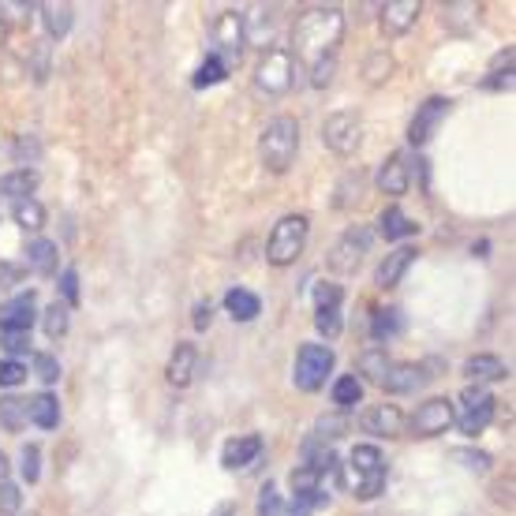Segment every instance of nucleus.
Listing matches in <instances>:
<instances>
[{"label":"nucleus","instance_id":"f257e3e1","mask_svg":"<svg viewBox=\"0 0 516 516\" xmlns=\"http://www.w3.org/2000/svg\"><path fill=\"white\" fill-rule=\"evenodd\" d=\"M344 38V12L341 8H307L292 27V45H296V64H315L322 57H333L337 42Z\"/></svg>","mask_w":516,"mask_h":516},{"label":"nucleus","instance_id":"f03ea898","mask_svg":"<svg viewBox=\"0 0 516 516\" xmlns=\"http://www.w3.org/2000/svg\"><path fill=\"white\" fill-rule=\"evenodd\" d=\"M296 150H300V124L296 116H273L262 139H258V158L270 172H288L292 161H296Z\"/></svg>","mask_w":516,"mask_h":516},{"label":"nucleus","instance_id":"7ed1b4c3","mask_svg":"<svg viewBox=\"0 0 516 516\" xmlns=\"http://www.w3.org/2000/svg\"><path fill=\"white\" fill-rule=\"evenodd\" d=\"M348 472H352V494L359 502H374L386 490V457L378 445H356L348 457Z\"/></svg>","mask_w":516,"mask_h":516},{"label":"nucleus","instance_id":"20e7f679","mask_svg":"<svg viewBox=\"0 0 516 516\" xmlns=\"http://www.w3.org/2000/svg\"><path fill=\"white\" fill-rule=\"evenodd\" d=\"M307 236H311V221L303 214H288L281 217L270 232V244H266V258L273 266H292L296 258L303 255L307 247Z\"/></svg>","mask_w":516,"mask_h":516},{"label":"nucleus","instance_id":"39448f33","mask_svg":"<svg viewBox=\"0 0 516 516\" xmlns=\"http://www.w3.org/2000/svg\"><path fill=\"white\" fill-rule=\"evenodd\" d=\"M333 348L326 344H303L300 352H296V371H292V382L296 389L303 393H318V389L326 386V378L333 374Z\"/></svg>","mask_w":516,"mask_h":516},{"label":"nucleus","instance_id":"423d86ee","mask_svg":"<svg viewBox=\"0 0 516 516\" xmlns=\"http://www.w3.org/2000/svg\"><path fill=\"white\" fill-rule=\"evenodd\" d=\"M296 60H292V53L288 49H270L266 57H262V64H258L255 72V86L262 90V94H288L292 90V83H296Z\"/></svg>","mask_w":516,"mask_h":516},{"label":"nucleus","instance_id":"0eeeda50","mask_svg":"<svg viewBox=\"0 0 516 516\" xmlns=\"http://www.w3.org/2000/svg\"><path fill=\"white\" fill-rule=\"evenodd\" d=\"M453 416H457L453 423L460 427V434L475 438V434H483V430L490 427V419H494V397H490L487 389L468 386L460 393V408H453Z\"/></svg>","mask_w":516,"mask_h":516},{"label":"nucleus","instance_id":"6e6552de","mask_svg":"<svg viewBox=\"0 0 516 516\" xmlns=\"http://www.w3.org/2000/svg\"><path fill=\"white\" fill-rule=\"evenodd\" d=\"M371 251V229H363V225H356V229H348L333 244L330 251V270L333 273H356L359 262H363V255Z\"/></svg>","mask_w":516,"mask_h":516},{"label":"nucleus","instance_id":"1a4fd4ad","mask_svg":"<svg viewBox=\"0 0 516 516\" xmlns=\"http://www.w3.org/2000/svg\"><path fill=\"white\" fill-rule=\"evenodd\" d=\"M453 401L449 397H430V401H423L412 412V434H419V438H434V434H445V430L453 427Z\"/></svg>","mask_w":516,"mask_h":516},{"label":"nucleus","instance_id":"9d476101","mask_svg":"<svg viewBox=\"0 0 516 516\" xmlns=\"http://www.w3.org/2000/svg\"><path fill=\"white\" fill-rule=\"evenodd\" d=\"M359 131H363V124H359L356 113H333L326 116V124H322V143L330 146L333 154H352L359 146Z\"/></svg>","mask_w":516,"mask_h":516},{"label":"nucleus","instance_id":"9b49d317","mask_svg":"<svg viewBox=\"0 0 516 516\" xmlns=\"http://www.w3.org/2000/svg\"><path fill=\"white\" fill-rule=\"evenodd\" d=\"M214 42H217V49H221V60L225 64H240V53H244V15L240 12H225L221 19L214 23Z\"/></svg>","mask_w":516,"mask_h":516},{"label":"nucleus","instance_id":"f8f14e48","mask_svg":"<svg viewBox=\"0 0 516 516\" xmlns=\"http://www.w3.org/2000/svg\"><path fill=\"white\" fill-rule=\"evenodd\" d=\"M449 109H453V101L449 98H427L423 101V109H419L416 120H412V128H408V143L412 146L427 143L430 135H434V128L449 116Z\"/></svg>","mask_w":516,"mask_h":516},{"label":"nucleus","instance_id":"ddd939ff","mask_svg":"<svg viewBox=\"0 0 516 516\" xmlns=\"http://www.w3.org/2000/svg\"><path fill=\"white\" fill-rule=\"evenodd\" d=\"M359 427L367 430L371 438H397V434L404 430V412L397 408V404H374V408L363 412Z\"/></svg>","mask_w":516,"mask_h":516},{"label":"nucleus","instance_id":"4468645a","mask_svg":"<svg viewBox=\"0 0 516 516\" xmlns=\"http://www.w3.org/2000/svg\"><path fill=\"white\" fill-rule=\"evenodd\" d=\"M38 300H34V292H19L15 300H8L0 307V333H30V322H34V311Z\"/></svg>","mask_w":516,"mask_h":516},{"label":"nucleus","instance_id":"2eb2a0df","mask_svg":"<svg viewBox=\"0 0 516 516\" xmlns=\"http://www.w3.org/2000/svg\"><path fill=\"white\" fill-rule=\"evenodd\" d=\"M430 374L434 371H423V367H416V363H389L386 378H382V389L393 393V397H401V393H416Z\"/></svg>","mask_w":516,"mask_h":516},{"label":"nucleus","instance_id":"dca6fc26","mask_svg":"<svg viewBox=\"0 0 516 516\" xmlns=\"http://www.w3.org/2000/svg\"><path fill=\"white\" fill-rule=\"evenodd\" d=\"M195 371H199V348H195V344H176V352H172L169 367H165L169 386L187 389L191 382H195Z\"/></svg>","mask_w":516,"mask_h":516},{"label":"nucleus","instance_id":"f3484780","mask_svg":"<svg viewBox=\"0 0 516 516\" xmlns=\"http://www.w3.org/2000/svg\"><path fill=\"white\" fill-rule=\"evenodd\" d=\"M262 457V434H244V438H232L221 453V464L229 472H240V468H251L255 460Z\"/></svg>","mask_w":516,"mask_h":516},{"label":"nucleus","instance_id":"a211bd4d","mask_svg":"<svg viewBox=\"0 0 516 516\" xmlns=\"http://www.w3.org/2000/svg\"><path fill=\"white\" fill-rule=\"evenodd\" d=\"M408 184H412V169H408V158L404 154H389L378 169V187L386 195H408Z\"/></svg>","mask_w":516,"mask_h":516},{"label":"nucleus","instance_id":"6ab92c4d","mask_svg":"<svg viewBox=\"0 0 516 516\" xmlns=\"http://www.w3.org/2000/svg\"><path fill=\"white\" fill-rule=\"evenodd\" d=\"M419 12H423L419 0H389V4H382V30L386 34H404V30H412Z\"/></svg>","mask_w":516,"mask_h":516},{"label":"nucleus","instance_id":"aec40b11","mask_svg":"<svg viewBox=\"0 0 516 516\" xmlns=\"http://www.w3.org/2000/svg\"><path fill=\"white\" fill-rule=\"evenodd\" d=\"M416 262V247H397V251H389L386 255V262L378 266V285L382 288H393V285H401V277H404V270Z\"/></svg>","mask_w":516,"mask_h":516},{"label":"nucleus","instance_id":"412c9836","mask_svg":"<svg viewBox=\"0 0 516 516\" xmlns=\"http://www.w3.org/2000/svg\"><path fill=\"white\" fill-rule=\"evenodd\" d=\"M23 408H27L30 423H38L42 430H57L60 404H57V397H53V393H38V397H27V401H23Z\"/></svg>","mask_w":516,"mask_h":516},{"label":"nucleus","instance_id":"4be33fe9","mask_svg":"<svg viewBox=\"0 0 516 516\" xmlns=\"http://www.w3.org/2000/svg\"><path fill=\"white\" fill-rule=\"evenodd\" d=\"M464 374L472 378L475 386L483 389L487 382H502L505 374H509V367H505L498 356H472L468 363H464Z\"/></svg>","mask_w":516,"mask_h":516},{"label":"nucleus","instance_id":"5701e85b","mask_svg":"<svg viewBox=\"0 0 516 516\" xmlns=\"http://www.w3.org/2000/svg\"><path fill=\"white\" fill-rule=\"evenodd\" d=\"M225 311H229L232 322H251L262 311V300L255 292H247V288H229L225 292Z\"/></svg>","mask_w":516,"mask_h":516},{"label":"nucleus","instance_id":"b1692460","mask_svg":"<svg viewBox=\"0 0 516 516\" xmlns=\"http://www.w3.org/2000/svg\"><path fill=\"white\" fill-rule=\"evenodd\" d=\"M38 187V172L34 169H15L0 176V199H30V191Z\"/></svg>","mask_w":516,"mask_h":516},{"label":"nucleus","instance_id":"393cba45","mask_svg":"<svg viewBox=\"0 0 516 516\" xmlns=\"http://www.w3.org/2000/svg\"><path fill=\"white\" fill-rule=\"evenodd\" d=\"M27 266L42 277L57 273V244L53 240H30L27 244Z\"/></svg>","mask_w":516,"mask_h":516},{"label":"nucleus","instance_id":"a878e982","mask_svg":"<svg viewBox=\"0 0 516 516\" xmlns=\"http://www.w3.org/2000/svg\"><path fill=\"white\" fill-rule=\"evenodd\" d=\"M12 221L19 225V229L38 232L45 225V206L38 199H19V202H12Z\"/></svg>","mask_w":516,"mask_h":516},{"label":"nucleus","instance_id":"bb28decb","mask_svg":"<svg viewBox=\"0 0 516 516\" xmlns=\"http://www.w3.org/2000/svg\"><path fill=\"white\" fill-rule=\"evenodd\" d=\"M416 229L419 225L404 214V210H386V214L378 217V232H382L386 240H404V236H412Z\"/></svg>","mask_w":516,"mask_h":516},{"label":"nucleus","instance_id":"cd10ccee","mask_svg":"<svg viewBox=\"0 0 516 516\" xmlns=\"http://www.w3.org/2000/svg\"><path fill=\"white\" fill-rule=\"evenodd\" d=\"M42 19H45V30H49L53 38H64V34L72 30L75 8L72 4H42Z\"/></svg>","mask_w":516,"mask_h":516},{"label":"nucleus","instance_id":"c85d7f7f","mask_svg":"<svg viewBox=\"0 0 516 516\" xmlns=\"http://www.w3.org/2000/svg\"><path fill=\"white\" fill-rule=\"evenodd\" d=\"M404 330V318H401V311L397 307H382L378 315H374V322H371V337L374 341H393L397 333Z\"/></svg>","mask_w":516,"mask_h":516},{"label":"nucleus","instance_id":"c756f323","mask_svg":"<svg viewBox=\"0 0 516 516\" xmlns=\"http://www.w3.org/2000/svg\"><path fill=\"white\" fill-rule=\"evenodd\" d=\"M333 401H337V408H352V404H359L363 401V382H359L356 374L337 378V382H333Z\"/></svg>","mask_w":516,"mask_h":516},{"label":"nucleus","instance_id":"7c9ffc66","mask_svg":"<svg viewBox=\"0 0 516 516\" xmlns=\"http://www.w3.org/2000/svg\"><path fill=\"white\" fill-rule=\"evenodd\" d=\"M0 513H19V490H15L12 475H8V457L4 453H0Z\"/></svg>","mask_w":516,"mask_h":516},{"label":"nucleus","instance_id":"2f4dec72","mask_svg":"<svg viewBox=\"0 0 516 516\" xmlns=\"http://www.w3.org/2000/svg\"><path fill=\"white\" fill-rule=\"evenodd\" d=\"M23 423H27L23 401H19V397H4V401H0V427L15 434V430H23Z\"/></svg>","mask_w":516,"mask_h":516},{"label":"nucleus","instance_id":"473e14b6","mask_svg":"<svg viewBox=\"0 0 516 516\" xmlns=\"http://www.w3.org/2000/svg\"><path fill=\"white\" fill-rule=\"evenodd\" d=\"M288 483H292L296 494H318V490H322V475H318L311 464H300V468H292Z\"/></svg>","mask_w":516,"mask_h":516},{"label":"nucleus","instance_id":"72a5a7b5","mask_svg":"<svg viewBox=\"0 0 516 516\" xmlns=\"http://www.w3.org/2000/svg\"><path fill=\"white\" fill-rule=\"evenodd\" d=\"M359 371H363V378H371V382L382 386V378H386L389 371V356L386 352H363V356H359Z\"/></svg>","mask_w":516,"mask_h":516},{"label":"nucleus","instance_id":"f704fd0d","mask_svg":"<svg viewBox=\"0 0 516 516\" xmlns=\"http://www.w3.org/2000/svg\"><path fill=\"white\" fill-rule=\"evenodd\" d=\"M225 75H229V64H225V60L206 57V60H202V68L195 72V86H199V90H202V86H214V83H221Z\"/></svg>","mask_w":516,"mask_h":516},{"label":"nucleus","instance_id":"c9c22d12","mask_svg":"<svg viewBox=\"0 0 516 516\" xmlns=\"http://www.w3.org/2000/svg\"><path fill=\"white\" fill-rule=\"evenodd\" d=\"M315 326H318V333L337 337V333H341V303H326V307H315Z\"/></svg>","mask_w":516,"mask_h":516},{"label":"nucleus","instance_id":"e433bc0d","mask_svg":"<svg viewBox=\"0 0 516 516\" xmlns=\"http://www.w3.org/2000/svg\"><path fill=\"white\" fill-rule=\"evenodd\" d=\"M42 326H45V333H49V337H64V333H68V307H64V303L45 307Z\"/></svg>","mask_w":516,"mask_h":516},{"label":"nucleus","instance_id":"4c0bfd02","mask_svg":"<svg viewBox=\"0 0 516 516\" xmlns=\"http://www.w3.org/2000/svg\"><path fill=\"white\" fill-rule=\"evenodd\" d=\"M42 449L38 445H23V453H19V472H23V479L27 483H38V475H42Z\"/></svg>","mask_w":516,"mask_h":516},{"label":"nucleus","instance_id":"58836bf2","mask_svg":"<svg viewBox=\"0 0 516 516\" xmlns=\"http://www.w3.org/2000/svg\"><path fill=\"white\" fill-rule=\"evenodd\" d=\"M285 513V502H281V490L266 483L262 494H258V516H281Z\"/></svg>","mask_w":516,"mask_h":516},{"label":"nucleus","instance_id":"ea45409f","mask_svg":"<svg viewBox=\"0 0 516 516\" xmlns=\"http://www.w3.org/2000/svg\"><path fill=\"white\" fill-rule=\"evenodd\" d=\"M322 502H330V494L326 490H318V494H292V505H288V516H311V509Z\"/></svg>","mask_w":516,"mask_h":516},{"label":"nucleus","instance_id":"a19ab883","mask_svg":"<svg viewBox=\"0 0 516 516\" xmlns=\"http://www.w3.org/2000/svg\"><path fill=\"white\" fill-rule=\"evenodd\" d=\"M359 187H363V172H348V176L341 180V195H337V206H341V210L363 199V191H359Z\"/></svg>","mask_w":516,"mask_h":516},{"label":"nucleus","instance_id":"79ce46f5","mask_svg":"<svg viewBox=\"0 0 516 516\" xmlns=\"http://www.w3.org/2000/svg\"><path fill=\"white\" fill-rule=\"evenodd\" d=\"M363 72H367V83H371V86L382 83V79H386V75L393 72V57H389V53H371Z\"/></svg>","mask_w":516,"mask_h":516},{"label":"nucleus","instance_id":"37998d69","mask_svg":"<svg viewBox=\"0 0 516 516\" xmlns=\"http://www.w3.org/2000/svg\"><path fill=\"white\" fill-rule=\"evenodd\" d=\"M333 75H337V57H322L311 64V86H318V90H326L333 83Z\"/></svg>","mask_w":516,"mask_h":516},{"label":"nucleus","instance_id":"c03bdc74","mask_svg":"<svg viewBox=\"0 0 516 516\" xmlns=\"http://www.w3.org/2000/svg\"><path fill=\"white\" fill-rule=\"evenodd\" d=\"M27 382V367L19 359H0V386H23Z\"/></svg>","mask_w":516,"mask_h":516},{"label":"nucleus","instance_id":"a18cd8bd","mask_svg":"<svg viewBox=\"0 0 516 516\" xmlns=\"http://www.w3.org/2000/svg\"><path fill=\"white\" fill-rule=\"evenodd\" d=\"M344 430H348V419L344 416H322L315 423V442L318 438H322V442H326V438H337V434H344Z\"/></svg>","mask_w":516,"mask_h":516},{"label":"nucleus","instance_id":"49530a36","mask_svg":"<svg viewBox=\"0 0 516 516\" xmlns=\"http://www.w3.org/2000/svg\"><path fill=\"white\" fill-rule=\"evenodd\" d=\"M34 371H38V378H42V382H57V378H60V363L49 356V352H38V356H34Z\"/></svg>","mask_w":516,"mask_h":516},{"label":"nucleus","instance_id":"de8ad7c7","mask_svg":"<svg viewBox=\"0 0 516 516\" xmlns=\"http://www.w3.org/2000/svg\"><path fill=\"white\" fill-rule=\"evenodd\" d=\"M60 292H64V303H79V273L72 266L60 273Z\"/></svg>","mask_w":516,"mask_h":516},{"label":"nucleus","instance_id":"09e8293b","mask_svg":"<svg viewBox=\"0 0 516 516\" xmlns=\"http://www.w3.org/2000/svg\"><path fill=\"white\" fill-rule=\"evenodd\" d=\"M0 344H4V352H12V356H19V352H27L30 348V333H0Z\"/></svg>","mask_w":516,"mask_h":516},{"label":"nucleus","instance_id":"8fccbe9b","mask_svg":"<svg viewBox=\"0 0 516 516\" xmlns=\"http://www.w3.org/2000/svg\"><path fill=\"white\" fill-rule=\"evenodd\" d=\"M19 281H23V266L0 258V288H12V285H19Z\"/></svg>","mask_w":516,"mask_h":516},{"label":"nucleus","instance_id":"3c124183","mask_svg":"<svg viewBox=\"0 0 516 516\" xmlns=\"http://www.w3.org/2000/svg\"><path fill=\"white\" fill-rule=\"evenodd\" d=\"M344 300V292H341V285H322L315 288V307H326V303H341Z\"/></svg>","mask_w":516,"mask_h":516},{"label":"nucleus","instance_id":"603ef678","mask_svg":"<svg viewBox=\"0 0 516 516\" xmlns=\"http://www.w3.org/2000/svg\"><path fill=\"white\" fill-rule=\"evenodd\" d=\"M210 318H214V307H210V303H199V307H195V330H206Z\"/></svg>","mask_w":516,"mask_h":516},{"label":"nucleus","instance_id":"864d4df0","mask_svg":"<svg viewBox=\"0 0 516 516\" xmlns=\"http://www.w3.org/2000/svg\"><path fill=\"white\" fill-rule=\"evenodd\" d=\"M460 460H464V464H468V468H479V472H483V468H487V453H457Z\"/></svg>","mask_w":516,"mask_h":516},{"label":"nucleus","instance_id":"5fc2aeb1","mask_svg":"<svg viewBox=\"0 0 516 516\" xmlns=\"http://www.w3.org/2000/svg\"><path fill=\"white\" fill-rule=\"evenodd\" d=\"M4 34H8V27H4V15H0V45H4Z\"/></svg>","mask_w":516,"mask_h":516},{"label":"nucleus","instance_id":"6e6d98bb","mask_svg":"<svg viewBox=\"0 0 516 516\" xmlns=\"http://www.w3.org/2000/svg\"><path fill=\"white\" fill-rule=\"evenodd\" d=\"M221 516H229V513H221Z\"/></svg>","mask_w":516,"mask_h":516}]
</instances>
